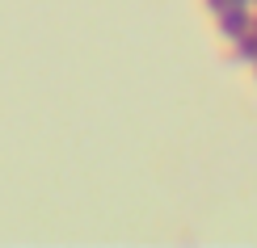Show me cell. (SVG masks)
Returning a JSON list of instances; mask_svg holds the SVG:
<instances>
[{
	"label": "cell",
	"instance_id": "obj_6",
	"mask_svg": "<svg viewBox=\"0 0 257 248\" xmlns=\"http://www.w3.org/2000/svg\"><path fill=\"white\" fill-rule=\"evenodd\" d=\"M253 72H257V63H253Z\"/></svg>",
	"mask_w": 257,
	"mask_h": 248
},
{
	"label": "cell",
	"instance_id": "obj_5",
	"mask_svg": "<svg viewBox=\"0 0 257 248\" xmlns=\"http://www.w3.org/2000/svg\"><path fill=\"white\" fill-rule=\"evenodd\" d=\"M249 30H253V34H257V17H253V26H249Z\"/></svg>",
	"mask_w": 257,
	"mask_h": 248
},
{
	"label": "cell",
	"instance_id": "obj_1",
	"mask_svg": "<svg viewBox=\"0 0 257 248\" xmlns=\"http://www.w3.org/2000/svg\"><path fill=\"white\" fill-rule=\"evenodd\" d=\"M249 26H253V9H244V5H223L215 13V34L223 42H236Z\"/></svg>",
	"mask_w": 257,
	"mask_h": 248
},
{
	"label": "cell",
	"instance_id": "obj_2",
	"mask_svg": "<svg viewBox=\"0 0 257 248\" xmlns=\"http://www.w3.org/2000/svg\"><path fill=\"white\" fill-rule=\"evenodd\" d=\"M232 59H236V63H257V34H253V30H244V34L236 38Z\"/></svg>",
	"mask_w": 257,
	"mask_h": 248
},
{
	"label": "cell",
	"instance_id": "obj_4",
	"mask_svg": "<svg viewBox=\"0 0 257 248\" xmlns=\"http://www.w3.org/2000/svg\"><path fill=\"white\" fill-rule=\"evenodd\" d=\"M228 5H244V9H253V0H228Z\"/></svg>",
	"mask_w": 257,
	"mask_h": 248
},
{
	"label": "cell",
	"instance_id": "obj_7",
	"mask_svg": "<svg viewBox=\"0 0 257 248\" xmlns=\"http://www.w3.org/2000/svg\"><path fill=\"white\" fill-rule=\"evenodd\" d=\"M253 5H257V0H253Z\"/></svg>",
	"mask_w": 257,
	"mask_h": 248
},
{
	"label": "cell",
	"instance_id": "obj_3",
	"mask_svg": "<svg viewBox=\"0 0 257 248\" xmlns=\"http://www.w3.org/2000/svg\"><path fill=\"white\" fill-rule=\"evenodd\" d=\"M202 5H207V13H219V9L228 5V0H202Z\"/></svg>",
	"mask_w": 257,
	"mask_h": 248
}]
</instances>
